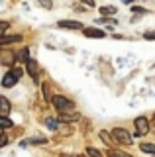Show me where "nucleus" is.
Returning <instances> with one entry per match:
<instances>
[{
  "instance_id": "nucleus-1",
  "label": "nucleus",
  "mask_w": 155,
  "mask_h": 157,
  "mask_svg": "<svg viewBox=\"0 0 155 157\" xmlns=\"http://www.w3.org/2000/svg\"><path fill=\"white\" fill-rule=\"evenodd\" d=\"M51 102H53V106L59 110V114H71V112H77L75 110V102L69 100V98H65L63 94H55L51 98Z\"/></svg>"
},
{
  "instance_id": "nucleus-2",
  "label": "nucleus",
  "mask_w": 155,
  "mask_h": 157,
  "mask_svg": "<svg viewBox=\"0 0 155 157\" xmlns=\"http://www.w3.org/2000/svg\"><path fill=\"white\" fill-rule=\"evenodd\" d=\"M112 136H114L116 141H120V144H126V145L134 144V141H132V136H130V132L124 130V128H114V130H112Z\"/></svg>"
},
{
  "instance_id": "nucleus-3",
  "label": "nucleus",
  "mask_w": 155,
  "mask_h": 157,
  "mask_svg": "<svg viewBox=\"0 0 155 157\" xmlns=\"http://www.w3.org/2000/svg\"><path fill=\"white\" fill-rule=\"evenodd\" d=\"M134 124H135V136H145V134L149 132V122H147V118L139 116V118H135V120H134Z\"/></svg>"
},
{
  "instance_id": "nucleus-4",
  "label": "nucleus",
  "mask_w": 155,
  "mask_h": 157,
  "mask_svg": "<svg viewBox=\"0 0 155 157\" xmlns=\"http://www.w3.org/2000/svg\"><path fill=\"white\" fill-rule=\"evenodd\" d=\"M16 63V55L8 49H0V65H14Z\"/></svg>"
},
{
  "instance_id": "nucleus-5",
  "label": "nucleus",
  "mask_w": 155,
  "mask_h": 157,
  "mask_svg": "<svg viewBox=\"0 0 155 157\" xmlns=\"http://www.w3.org/2000/svg\"><path fill=\"white\" fill-rule=\"evenodd\" d=\"M16 82H18V78L14 77V73H12V71H8L6 75L2 77V86H4V88H12L14 85H16Z\"/></svg>"
},
{
  "instance_id": "nucleus-6",
  "label": "nucleus",
  "mask_w": 155,
  "mask_h": 157,
  "mask_svg": "<svg viewBox=\"0 0 155 157\" xmlns=\"http://www.w3.org/2000/svg\"><path fill=\"white\" fill-rule=\"evenodd\" d=\"M59 28H67V29H85V26L81 22H73V20H61Z\"/></svg>"
},
{
  "instance_id": "nucleus-7",
  "label": "nucleus",
  "mask_w": 155,
  "mask_h": 157,
  "mask_svg": "<svg viewBox=\"0 0 155 157\" xmlns=\"http://www.w3.org/2000/svg\"><path fill=\"white\" fill-rule=\"evenodd\" d=\"M83 33L86 37H106V32H102V29H98V28H85Z\"/></svg>"
},
{
  "instance_id": "nucleus-8",
  "label": "nucleus",
  "mask_w": 155,
  "mask_h": 157,
  "mask_svg": "<svg viewBox=\"0 0 155 157\" xmlns=\"http://www.w3.org/2000/svg\"><path fill=\"white\" fill-rule=\"evenodd\" d=\"M10 110H12L10 100H8L6 96H0V114H2V116H8V114H10Z\"/></svg>"
},
{
  "instance_id": "nucleus-9",
  "label": "nucleus",
  "mask_w": 155,
  "mask_h": 157,
  "mask_svg": "<svg viewBox=\"0 0 155 157\" xmlns=\"http://www.w3.org/2000/svg\"><path fill=\"white\" fill-rule=\"evenodd\" d=\"M26 71H28V75H32V77L37 81V73H40V67H37V63L33 61V59H30V61L26 63Z\"/></svg>"
},
{
  "instance_id": "nucleus-10",
  "label": "nucleus",
  "mask_w": 155,
  "mask_h": 157,
  "mask_svg": "<svg viewBox=\"0 0 155 157\" xmlns=\"http://www.w3.org/2000/svg\"><path fill=\"white\" fill-rule=\"evenodd\" d=\"M16 61L18 63H28V61H30V49H28V47H22L20 51L16 53Z\"/></svg>"
},
{
  "instance_id": "nucleus-11",
  "label": "nucleus",
  "mask_w": 155,
  "mask_h": 157,
  "mask_svg": "<svg viewBox=\"0 0 155 157\" xmlns=\"http://www.w3.org/2000/svg\"><path fill=\"white\" fill-rule=\"evenodd\" d=\"M22 36H0V47L2 45H8V43H16V41H20Z\"/></svg>"
},
{
  "instance_id": "nucleus-12",
  "label": "nucleus",
  "mask_w": 155,
  "mask_h": 157,
  "mask_svg": "<svg viewBox=\"0 0 155 157\" xmlns=\"http://www.w3.org/2000/svg\"><path fill=\"white\" fill-rule=\"evenodd\" d=\"M79 112H71V114H59V120L61 122H77L79 120Z\"/></svg>"
},
{
  "instance_id": "nucleus-13",
  "label": "nucleus",
  "mask_w": 155,
  "mask_h": 157,
  "mask_svg": "<svg viewBox=\"0 0 155 157\" xmlns=\"http://www.w3.org/2000/svg\"><path fill=\"white\" fill-rule=\"evenodd\" d=\"M98 137H100V140H102V141H104V144H106V145H110V144H114V136H112V134H110V132H106V130H102V132H100V134H98Z\"/></svg>"
},
{
  "instance_id": "nucleus-14",
  "label": "nucleus",
  "mask_w": 155,
  "mask_h": 157,
  "mask_svg": "<svg viewBox=\"0 0 155 157\" xmlns=\"http://www.w3.org/2000/svg\"><path fill=\"white\" fill-rule=\"evenodd\" d=\"M22 145H47V140H45V137H36V140L22 141Z\"/></svg>"
},
{
  "instance_id": "nucleus-15",
  "label": "nucleus",
  "mask_w": 155,
  "mask_h": 157,
  "mask_svg": "<svg viewBox=\"0 0 155 157\" xmlns=\"http://www.w3.org/2000/svg\"><path fill=\"white\" fill-rule=\"evenodd\" d=\"M12 126L14 124L8 116H0V128H2V130H8V128H12Z\"/></svg>"
},
{
  "instance_id": "nucleus-16",
  "label": "nucleus",
  "mask_w": 155,
  "mask_h": 157,
  "mask_svg": "<svg viewBox=\"0 0 155 157\" xmlns=\"http://www.w3.org/2000/svg\"><path fill=\"white\" fill-rule=\"evenodd\" d=\"M106 155H108V157H132V155L124 153V151H118V149H108V151H106Z\"/></svg>"
},
{
  "instance_id": "nucleus-17",
  "label": "nucleus",
  "mask_w": 155,
  "mask_h": 157,
  "mask_svg": "<svg viewBox=\"0 0 155 157\" xmlns=\"http://www.w3.org/2000/svg\"><path fill=\"white\" fill-rule=\"evenodd\" d=\"M139 149H142L143 153H155V144H142Z\"/></svg>"
},
{
  "instance_id": "nucleus-18",
  "label": "nucleus",
  "mask_w": 155,
  "mask_h": 157,
  "mask_svg": "<svg viewBox=\"0 0 155 157\" xmlns=\"http://www.w3.org/2000/svg\"><path fill=\"white\" fill-rule=\"evenodd\" d=\"M86 155L89 157H104L98 149H94V147H86Z\"/></svg>"
},
{
  "instance_id": "nucleus-19",
  "label": "nucleus",
  "mask_w": 155,
  "mask_h": 157,
  "mask_svg": "<svg viewBox=\"0 0 155 157\" xmlns=\"http://www.w3.org/2000/svg\"><path fill=\"white\" fill-rule=\"evenodd\" d=\"M45 124H47V128H49V130H57L59 122H57L55 118H47V120H45Z\"/></svg>"
},
{
  "instance_id": "nucleus-20",
  "label": "nucleus",
  "mask_w": 155,
  "mask_h": 157,
  "mask_svg": "<svg viewBox=\"0 0 155 157\" xmlns=\"http://www.w3.org/2000/svg\"><path fill=\"white\" fill-rule=\"evenodd\" d=\"M100 14H104V16H108V14H116V8L114 6H102V8H100Z\"/></svg>"
},
{
  "instance_id": "nucleus-21",
  "label": "nucleus",
  "mask_w": 155,
  "mask_h": 157,
  "mask_svg": "<svg viewBox=\"0 0 155 157\" xmlns=\"http://www.w3.org/2000/svg\"><path fill=\"white\" fill-rule=\"evenodd\" d=\"M8 28H10V24H8V22H0V36H6Z\"/></svg>"
},
{
  "instance_id": "nucleus-22",
  "label": "nucleus",
  "mask_w": 155,
  "mask_h": 157,
  "mask_svg": "<svg viewBox=\"0 0 155 157\" xmlns=\"http://www.w3.org/2000/svg\"><path fill=\"white\" fill-rule=\"evenodd\" d=\"M40 6H41V8H47V10H49V8L53 6V2H51V0H40Z\"/></svg>"
},
{
  "instance_id": "nucleus-23",
  "label": "nucleus",
  "mask_w": 155,
  "mask_h": 157,
  "mask_svg": "<svg viewBox=\"0 0 155 157\" xmlns=\"http://www.w3.org/2000/svg\"><path fill=\"white\" fill-rule=\"evenodd\" d=\"M12 73H14V77H16L18 81H20V77L24 75V71H22V69H18V67H14V69H12Z\"/></svg>"
},
{
  "instance_id": "nucleus-24",
  "label": "nucleus",
  "mask_w": 155,
  "mask_h": 157,
  "mask_svg": "<svg viewBox=\"0 0 155 157\" xmlns=\"http://www.w3.org/2000/svg\"><path fill=\"white\" fill-rule=\"evenodd\" d=\"M41 90H43V98H45V100H51L49 90H47V85H41Z\"/></svg>"
},
{
  "instance_id": "nucleus-25",
  "label": "nucleus",
  "mask_w": 155,
  "mask_h": 157,
  "mask_svg": "<svg viewBox=\"0 0 155 157\" xmlns=\"http://www.w3.org/2000/svg\"><path fill=\"white\" fill-rule=\"evenodd\" d=\"M132 10H134L135 14H147V10H145V8H142V6H134Z\"/></svg>"
},
{
  "instance_id": "nucleus-26",
  "label": "nucleus",
  "mask_w": 155,
  "mask_h": 157,
  "mask_svg": "<svg viewBox=\"0 0 155 157\" xmlns=\"http://www.w3.org/2000/svg\"><path fill=\"white\" fill-rule=\"evenodd\" d=\"M143 37H145V39H155V32H145Z\"/></svg>"
},
{
  "instance_id": "nucleus-27",
  "label": "nucleus",
  "mask_w": 155,
  "mask_h": 157,
  "mask_svg": "<svg viewBox=\"0 0 155 157\" xmlns=\"http://www.w3.org/2000/svg\"><path fill=\"white\" fill-rule=\"evenodd\" d=\"M79 2H85L86 6H96V0H79Z\"/></svg>"
},
{
  "instance_id": "nucleus-28",
  "label": "nucleus",
  "mask_w": 155,
  "mask_h": 157,
  "mask_svg": "<svg viewBox=\"0 0 155 157\" xmlns=\"http://www.w3.org/2000/svg\"><path fill=\"white\" fill-rule=\"evenodd\" d=\"M4 145H8V137H6V136L0 137V147H4Z\"/></svg>"
},
{
  "instance_id": "nucleus-29",
  "label": "nucleus",
  "mask_w": 155,
  "mask_h": 157,
  "mask_svg": "<svg viewBox=\"0 0 155 157\" xmlns=\"http://www.w3.org/2000/svg\"><path fill=\"white\" fill-rule=\"evenodd\" d=\"M122 2H124V4H132L134 0H122Z\"/></svg>"
},
{
  "instance_id": "nucleus-30",
  "label": "nucleus",
  "mask_w": 155,
  "mask_h": 157,
  "mask_svg": "<svg viewBox=\"0 0 155 157\" xmlns=\"http://www.w3.org/2000/svg\"><path fill=\"white\" fill-rule=\"evenodd\" d=\"M2 136H4V134H2V128H0V137H2Z\"/></svg>"
},
{
  "instance_id": "nucleus-31",
  "label": "nucleus",
  "mask_w": 155,
  "mask_h": 157,
  "mask_svg": "<svg viewBox=\"0 0 155 157\" xmlns=\"http://www.w3.org/2000/svg\"><path fill=\"white\" fill-rule=\"evenodd\" d=\"M153 124H155V114H153Z\"/></svg>"
}]
</instances>
